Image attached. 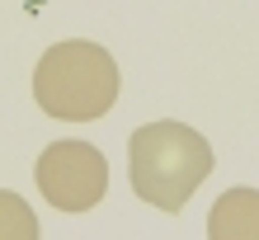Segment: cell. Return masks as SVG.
<instances>
[{"instance_id": "277c9868", "label": "cell", "mask_w": 259, "mask_h": 240, "mask_svg": "<svg viewBox=\"0 0 259 240\" xmlns=\"http://www.w3.org/2000/svg\"><path fill=\"white\" fill-rule=\"evenodd\" d=\"M207 240H259V188H226L207 212Z\"/></svg>"}, {"instance_id": "5b68a950", "label": "cell", "mask_w": 259, "mask_h": 240, "mask_svg": "<svg viewBox=\"0 0 259 240\" xmlns=\"http://www.w3.org/2000/svg\"><path fill=\"white\" fill-rule=\"evenodd\" d=\"M0 240H38V217L19 193L0 188Z\"/></svg>"}, {"instance_id": "7a4b0ae2", "label": "cell", "mask_w": 259, "mask_h": 240, "mask_svg": "<svg viewBox=\"0 0 259 240\" xmlns=\"http://www.w3.org/2000/svg\"><path fill=\"white\" fill-rule=\"evenodd\" d=\"M33 99L48 118L95 123L118 104V62L90 38L52 42L33 66Z\"/></svg>"}, {"instance_id": "3957f363", "label": "cell", "mask_w": 259, "mask_h": 240, "mask_svg": "<svg viewBox=\"0 0 259 240\" xmlns=\"http://www.w3.org/2000/svg\"><path fill=\"white\" fill-rule=\"evenodd\" d=\"M33 179L57 212H90L109 193V160L90 141H52L38 156Z\"/></svg>"}, {"instance_id": "6da1fadb", "label": "cell", "mask_w": 259, "mask_h": 240, "mask_svg": "<svg viewBox=\"0 0 259 240\" xmlns=\"http://www.w3.org/2000/svg\"><path fill=\"white\" fill-rule=\"evenodd\" d=\"M127 174L142 203L160 207V212H179L212 174V146L189 123L160 118L127 137Z\"/></svg>"}]
</instances>
